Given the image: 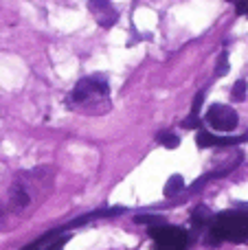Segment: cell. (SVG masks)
Listing matches in <instances>:
<instances>
[{"mask_svg": "<svg viewBox=\"0 0 248 250\" xmlns=\"http://www.w3.org/2000/svg\"><path fill=\"white\" fill-rule=\"evenodd\" d=\"M66 105L70 110H77L82 114H99L110 112V82L105 75H90L77 82L68 97H66Z\"/></svg>", "mask_w": 248, "mask_h": 250, "instance_id": "6da1fadb", "label": "cell"}, {"mask_svg": "<svg viewBox=\"0 0 248 250\" xmlns=\"http://www.w3.org/2000/svg\"><path fill=\"white\" fill-rule=\"evenodd\" d=\"M149 237L156 242V248H169V250H185L189 242L187 230L167 224L149 226Z\"/></svg>", "mask_w": 248, "mask_h": 250, "instance_id": "7a4b0ae2", "label": "cell"}, {"mask_svg": "<svg viewBox=\"0 0 248 250\" xmlns=\"http://www.w3.org/2000/svg\"><path fill=\"white\" fill-rule=\"evenodd\" d=\"M205 123L215 132H233L240 125V117L231 105L213 104L205 114Z\"/></svg>", "mask_w": 248, "mask_h": 250, "instance_id": "3957f363", "label": "cell"}, {"mask_svg": "<svg viewBox=\"0 0 248 250\" xmlns=\"http://www.w3.org/2000/svg\"><path fill=\"white\" fill-rule=\"evenodd\" d=\"M88 11L92 13L95 22L101 29H112L119 20V11L108 2V0H86Z\"/></svg>", "mask_w": 248, "mask_h": 250, "instance_id": "277c9868", "label": "cell"}, {"mask_svg": "<svg viewBox=\"0 0 248 250\" xmlns=\"http://www.w3.org/2000/svg\"><path fill=\"white\" fill-rule=\"evenodd\" d=\"M248 141V132L242 134V136H215V134L207 132V129H200L198 132V147L200 149H207V147H233V145H240V143Z\"/></svg>", "mask_w": 248, "mask_h": 250, "instance_id": "5b68a950", "label": "cell"}, {"mask_svg": "<svg viewBox=\"0 0 248 250\" xmlns=\"http://www.w3.org/2000/svg\"><path fill=\"white\" fill-rule=\"evenodd\" d=\"M4 204H7V208L11 213H20V211H24V208L31 204V193L20 185V182H16V185L9 189Z\"/></svg>", "mask_w": 248, "mask_h": 250, "instance_id": "8992f818", "label": "cell"}, {"mask_svg": "<svg viewBox=\"0 0 248 250\" xmlns=\"http://www.w3.org/2000/svg\"><path fill=\"white\" fill-rule=\"evenodd\" d=\"M180 191H185V178L180 176V173H174V176H169V180L165 182L163 193H165V198H176Z\"/></svg>", "mask_w": 248, "mask_h": 250, "instance_id": "52a82bcc", "label": "cell"}, {"mask_svg": "<svg viewBox=\"0 0 248 250\" xmlns=\"http://www.w3.org/2000/svg\"><path fill=\"white\" fill-rule=\"evenodd\" d=\"M211 220H213V215H211V211L205 204H200V207H196L191 211V222L196 229H205L207 224H211Z\"/></svg>", "mask_w": 248, "mask_h": 250, "instance_id": "ba28073f", "label": "cell"}, {"mask_svg": "<svg viewBox=\"0 0 248 250\" xmlns=\"http://www.w3.org/2000/svg\"><path fill=\"white\" fill-rule=\"evenodd\" d=\"M156 141H158V145L167 147V149H176V147L180 145V136L174 132H161L156 136Z\"/></svg>", "mask_w": 248, "mask_h": 250, "instance_id": "9c48e42d", "label": "cell"}, {"mask_svg": "<svg viewBox=\"0 0 248 250\" xmlns=\"http://www.w3.org/2000/svg\"><path fill=\"white\" fill-rule=\"evenodd\" d=\"M246 90H248V83L244 82V79H237L235 86H233V90H231V99L233 101H244L246 99Z\"/></svg>", "mask_w": 248, "mask_h": 250, "instance_id": "30bf717a", "label": "cell"}, {"mask_svg": "<svg viewBox=\"0 0 248 250\" xmlns=\"http://www.w3.org/2000/svg\"><path fill=\"white\" fill-rule=\"evenodd\" d=\"M11 211L7 208V204L0 202V230H11Z\"/></svg>", "mask_w": 248, "mask_h": 250, "instance_id": "8fae6325", "label": "cell"}, {"mask_svg": "<svg viewBox=\"0 0 248 250\" xmlns=\"http://www.w3.org/2000/svg\"><path fill=\"white\" fill-rule=\"evenodd\" d=\"M134 222L136 224H145V226H158V224H165V217L163 215H136Z\"/></svg>", "mask_w": 248, "mask_h": 250, "instance_id": "7c38bea8", "label": "cell"}, {"mask_svg": "<svg viewBox=\"0 0 248 250\" xmlns=\"http://www.w3.org/2000/svg\"><path fill=\"white\" fill-rule=\"evenodd\" d=\"M227 73H228V53L222 51L220 53V57H218V68H215V75H218V77H224Z\"/></svg>", "mask_w": 248, "mask_h": 250, "instance_id": "4fadbf2b", "label": "cell"}, {"mask_svg": "<svg viewBox=\"0 0 248 250\" xmlns=\"http://www.w3.org/2000/svg\"><path fill=\"white\" fill-rule=\"evenodd\" d=\"M202 104H205V90H200L191 101V114H200L202 110Z\"/></svg>", "mask_w": 248, "mask_h": 250, "instance_id": "5bb4252c", "label": "cell"}, {"mask_svg": "<svg viewBox=\"0 0 248 250\" xmlns=\"http://www.w3.org/2000/svg\"><path fill=\"white\" fill-rule=\"evenodd\" d=\"M200 125H202V121L198 119V114H189V117L183 121V127H187V129H198Z\"/></svg>", "mask_w": 248, "mask_h": 250, "instance_id": "9a60e30c", "label": "cell"}, {"mask_svg": "<svg viewBox=\"0 0 248 250\" xmlns=\"http://www.w3.org/2000/svg\"><path fill=\"white\" fill-rule=\"evenodd\" d=\"M66 242H68V237H57V239H53L51 244H46V248L44 250H64Z\"/></svg>", "mask_w": 248, "mask_h": 250, "instance_id": "2e32d148", "label": "cell"}, {"mask_svg": "<svg viewBox=\"0 0 248 250\" xmlns=\"http://www.w3.org/2000/svg\"><path fill=\"white\" fill-rule=\"evenodd\" d=\"M237 16H248V0H235Z\"/></svg>", "mask_w": 248, "mask_h": 250, "instance_id": "e0dca14e", "label": "cell"}, {"mask_svg": "<svg viewBox=\"0 0 248 250\" xmlns=\"http://www.w3.org/2000/svg\"><path fill=\"white\" fill-rule=\"evenodd\" d=\"M24 250H40V248H38V246H33V244H31V246H26Z\"/></svg>", "mask_w": 248, "mask_h": 250, "instance_id": "ac0fdd59", "label": "cell"}, {"mask_svg": "<svg viewBox=\"0 0 248 250\" xmlns=\"http://www.w3.org/2000/svg\"><path fill=\"white\" fill-rule=\"evenodd\" d=\"M227 2H233V4H235V0H227Z\"/></svg>", "mask_w": 248, "mask_h": 250, "instance_id": "d6986e66", "label": "cell"}, {"mask_svg": "<svg viewBox=\"0 0 248 250\" xmlns=\"http://www.w3.org/2000/svg\"><path fill=\"white\" fill-rule=\"evenodd\" d=\"M156 250H169V248H156Z\"/></svg>", "mask_w": 248, "mask_h": 250, "instance_id": "ffe728a7", "label": "cell"}]
</instances>
